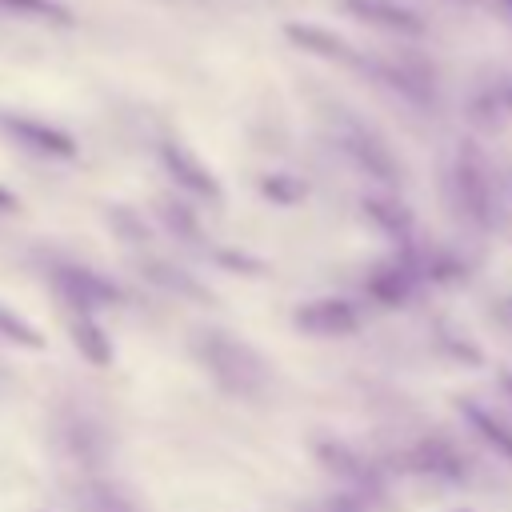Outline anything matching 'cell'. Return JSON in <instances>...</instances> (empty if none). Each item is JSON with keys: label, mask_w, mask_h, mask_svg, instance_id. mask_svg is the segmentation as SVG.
Masks as SVG:
<instances>
[{"label": "cell", "mask_w": 512, "mask_h": 512, "mask_svg": "<svg viewBox=\"0 0 512 512\" xmlns=\"http://www.w3.org/2000/svg\"><path fill=\"white\" fill-rule=\"evenodd\" d=\"M196 356H200V364L208 368V376L228 396L260 400L268 392V384H272V372H268L264 356L252 344H244V340H236L228 332H204L196 340Z\"/></svg>", "instance_id": "obj_1"}, {"label": "cell", "mask_w": 512, "mask_h": 512, "mask_svg": "<svg viewBox=\"0 0 512 512\" xmlns=\"http://www.w3.org/2000/svg\"><path fill=\"white\" fill-rule=\"evenodd\" d=\"M452 184H456V200L464 208V216L480 228L496 224V176L484 160L480 148L464 144L456 152V168H452Z\"/></svg>", "instance_id": "obj_2"}, {"label": "cell", "mask_w": 512, "mask_h": 512, "mask_svg": "<svg viewBox=\"0 0 512 512\" xmlns=\"http://www.w3.org/2000/svg\"><path fill=\"white\" fill-rule=\"evenodd\" d=\"M52 288L76 316H92L96 308H108V304L120 300V288L108 276H100L84 264H56L52 268Z\"/></svg>", "instance_id": "obj_3"}, {"label": "cell", "mask_w": 512, "mask_h": 512, "mask_svg": "<svg viewBox=\"0 0 512 512\" xmlns=\"http://www.w3.org/2000/svg\"><path fill=\"white\" fill-rule=\"evenodd\" d=\"M416 284H420V260L412 252H396V256H388V260H380V264L368 268L364 292L380 308H400V304L412 300Z\"/></svg>", "instance_id": "obj_4"}, {"label": "cell", "mask_w": 512, "mask_h": 512, "mask_svg": "<svg viewBox=\"0 0 512 512\" xmlns=\"http://www.w3.org/2000/svg\"><path fill=\"white\" fill-rule=\"evenodd\" d=\"M292 328L304 332V336H320V340H328V336H352L360 328V312H356V304H348L340 296H316V300L296 304Z\"/></svg>", "instance_id": "obj_5"}, {"label": "cell", "mask_w": 512, "mask_h": 512, "mask_svg": "<svg viewBox=\"0 0 512 512\" xmlns=\"http://www.w3.org/2000/svg\"><path fill=\"white\" fill-rule=\"evenodd\" d=\"M368 76H376L380 84H388L392 92H400L416 108L436 104V76L416 56H400V60H376V56H368Z\"/></svg>", "instance_id": "obj_6"}, {"label": "cell", "mask_w": 512, "mask_h": 512, "mask_svg": "<svg viewBox=\"0 0 512 512\" xmlns=\"http://www.w3.org/2000/svg\"><path fill=\"white\" fill-rule=\"evenodd\" d=\"M0 132H8L20 148H28V152H36V156H48V160H72V156L80 152L76 140H72L64 128H56V124H48V120H36V116L0 112Z\"/></svg>", "instance_id": "obj_7"}, {"label": "cell", "mask_w": 512, "mask_h": 512, "mask_svg": "<svg viewBox=\"0 0 512 512\" xmlns=\"http://www.w3.org/2000/svg\"><path fill=\"white\" fill-rule=\"evenodd\" d=\"M340 148L352 156V164H356L360 172H368V176H376V180H384V184H396V180H400V164H396L392 148H388L376 132H368L364 124L348 120V124L340 128Z\"/></svg>", "instance_id": "obj_8"}, {"label": "cell", "mask_w": 512, "mask_h": 512, "mask_svg": "<svg viewBox=\"0 0 512 512\" xmlns=\"http://www.w3.org/2000/svg\"><path fill=\"white\" fill-rule=\"evenodd\" d=\"M160 164H164V172H168L184 192L204 196V200H220V180H216V172H212L192 148H184V144H176V140H164V144H160Z\"/></svg>", "instance_id": "obj_9"}, {"label": "cell", "mask_w": 512, "mask_h": 512, "mask_svg": "<svg viewBox=\"0 0 512 512\" xmlns=\"http://www.w3.org/2000/svg\"><path fill=\"white\" fill-rule=\"evenodd\" d=\"M284 36L308 52V56H320V60H332V64H344V68H356V72H368V56L356 52L348 40H340L336 32L320 28V24H284Z\"/></svg>", "instance_id": "obj_10"}, {"label": "cell", "mask_w": 512, "mask_h": 512, "mask_svg": "<svg viewBox=\"0 0 512 512\" xmlns=\"http://www.w3.org/2000/svg\"><path fill=\"white\" fill-rule=\"evenodd\" d=\"M340 8L392 36H424V20L400 0H340Z\"/></svg>", "instance_id": "obj_11"}, {"label": "cell", "mask_w": 512, "mask_h": 512, "mask_svg": "<svg viewBox=\"0 0 512 512\" xmlns=\"http://www.w3.org/2000/svg\"><path fill=\"white\" fill-rule=\"evenodd\" d=\"M140 272H144V280H152L156 288H164V292H172V296H184V300H200V304H208L212 300V292L192 276V272H184V268H176V264H168V260H140Z\"/></svg>", "instance_id": "obj_12"}, {"label": "cell", "mask_w": 512, "mask_h": 512, "mask_svg": "<svg viewBox=\"0 0 512 512\" xmlns=\"http://www.w3.org/2000/svg\"><path fill=\"white\" fill-rule=\"evenodd\" d=\"M460 416L472 424V432L504 460V464H512V428L504 424V420H496L488 408H480L476 400H460Z\"/></svg>", "instance_id": "obj_13"}, {"label": "cell", "mask_w": 512, "mask_h": 512, "mask_svg": "<svg viewBox=\"0 0 512 512\" xmlns=\"http://www.w3.org/2000/svg\"><path fill=\"white\" fill-rule=\"evenodd\" d=\"M72 500L76 512H136V500L108 480H80Z\"/></svg>", "instance_id": "obj_14"}, {"label": "cell", "mask_w": 512, "mask_h": 512, "mask_svg": "<svg viewBox=\"0 0 512 512\" xmlns=\"http://www.w3.org/2000/svg\"><path fill=\"white\" fill-rule=\"evenodd\" d=\"M72 344H76V352L92 364V368H108L112 364V336L100 328V320L96 316H72Z\"/></svg>", "instance_id": "obj_15"}, {"label": "cell", "mask_w": 512, "mask_h": 512, "mask_svg": "<svg viewBox=\"0 0 512 512\" xmlns=\"http://www.w3.org/2000/svg\"><path fill=\"white\" fill-rule=\"evenodd\" d=\"M320 460H324L328 472H336L340 480H348L356 492H368V484H372V468H368L360 456H352L344 444L324 440V444H320Z\"/></svg>", "instance_id": "obj_16"}, {"label": "cell", "mask_w": 512, "mask_h": 512, "mask_svg": "<svg viewBox=\"0 0 512 512\" xmlns=\"http://www.w3.org/2000/svg\"><path fill=\"white\" fill-rule=\"evenodd\" d=\"M412 460H416L420 472H432V476H444V480H460L464 476V456L448 440H424Z\"/></svg>", "instance_id": "obj_17"}, {"label": "cell", "mask_w": 512, "mask_h": 512, "mask_svg": "<svg viewBox=\"0 0 512 512\" xmlns=\"http://www.w3.org/2000/svg\"><path fill=\"white\" fill-rule=\"evenodd\" d=\"M364 216H368L380 232H388V236H396V240H408V232H412V216H408V208L396 204V200L364 196Z\"/></svg>", "instance_id": "obj_18"}, {"label": "cell", "mask_w": 512, "mask_h": 512, "mask_svg": "<svg viewBox=\"0 0 512 512\" xmlns=\"http://www.w3.org/2000/svg\"><path fill=\"white\" fill-rule=\"evenodd\" d=\"M0 12L24 16V20H44V24H72V8L64 0H0Z\"/></svg>", "instance_id": "obj_19"}, {"label": "cell", "mask_w": 512, "mask_h": 512, "mask_svg": "<svg viewBox=\"0 0 512 512\" xmlns=\"http://www.w3.org/2000/svg\"><path fill=\"white\" fill-rule=\"evenodd\" d=\"M160 220L168 224V232H176L180 240H188V244H196L200 240V224H196V212L184 204V200H160Z\"/></svg>", "instance_id": "obj_20"}, {"label": "cell", "mask_w": 512, "mask_h": 512, "mask_svg": "<svg viewBox=\"0 0 512 512\" xmlns=\"http://www.w3.org/2000/svg\"><path fill=\"white\" fill-rule=\"evenodd\" d=\"M0 336H4V340H12V344H20V348H32V352H40V348H44L40 328H36L32 320L16 316V312H12V308H4V304H0Z\"/></svg>", "instance_id": "obj_21"}, {"label": "cell", "mask_w": 512, "mask_h": 512, "mask_svg": "<svg viewBox=\"0 0 512 512\" xmlns=\"http://www.w3.org/2000/svg\"><path fill=\"white\" fill-rule=\"evenodd\" d=\"M260 192H264L272 204L288 208V204H296V200H304V196H308V184H300V180H296V176H288V172H272V176H264V180H260Z\"/></svg>", "instance_id": "obj_22"}, {"label": "cell", "mask_w": 512, "mask_h": 512, "mask_svg": "<svg viewBox=\"0 0 512 512\" xmlns=\"http://www.w3.org/2000/svg\"><path fill=\"white\" fill-rule=\"evenodd\" d=\"M108 220H112V228H120L132 244H144V240H148V228H144V220H140L132 208H112Z\"/></svg>", "instance_id": "obj_23"}, {"label": "cell", "mask_w": 512, "mask_h": 512, "mask_svg": "<svg viewBox=\"0 0 512 512\" xmlns=\"http://www.w3.org/2000/svg\"><path fill=\"white\" fill-rule=\"evenodd\" d=\"M220 264H228V268H252V276L264 272V264L252 260V256H244V252H220Z\"/></svg>", "instance_id": "obj_24"}, {"label": "cell", "mask_w": 512, "mask_h": 512, "mask_svg": "<svg viewBox=\"0 0 512 512\" xmlns=\"http://www.w3.org/2000/svg\"><path fill=\"white\" fill-rule=\"evenodd\" d=\"M16 208H20V200L8 188H0V212H16Z\"/></svg>", "instance_id": "obj_25"}, {"label": "cell", "mask_w": 512, "mask_h": 512, "mask_svg": "<svg viewBox=\"0 0 512 512\" xmlns=\"http://www.w3.org/2000/svg\"><path fill=\"white\" fill-rule=\"evenodd\" d=\"M500 100H504V108H508V112H512V80H508V84H504V88H500Z\"/></svg>", "instance_id": "obj_26"}, {"label": "cell", "mask_w": 512, "mask_h": 512, "mask_svg": "<svg viewBox=\"0 0 512 512\" xmlns=\"http://www.w3.org/2000/svg\"><path fill=\"white\" fill-rule=\"evenodd\" d=\"M500 384H504V392H508V400H512V372H504V376H500Z\"/></svg>", "instance_id": "obj_27"}, {"label": "cell", "mask_w": 512, "mask_h": 512, "mask_svg": "<svg viewBox=\"0 0 512 512\" xmlns=\"http://www.w3.org/2000/svg\"><path fill=\"white\" fill-rule=\"evenodd\" d=\"M500 4H504V8H508V12H512V0H500Z\"/></svg>", "instance_id": "obj_28"}]
</instances>
